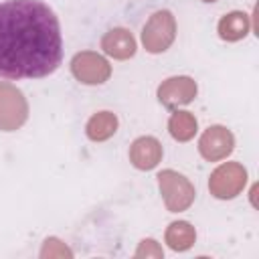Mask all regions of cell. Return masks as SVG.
Wrapping results in <instances>:
<instances>
[{"label": "cell", "instance_id": "7a4b0ae2", "mask_svg": "<svg viewBox=\"0 0 259 259\" xmlns=\"http://www.w3.org/2000/svg\"><path fill=\"white\" fill-rule=\"evenodd\" d=\"M103 47L107 53L115 55V57H127L134 53V40L125 30H111L105 38H103Z\"/></svg>", "mask_w": 259, "mask_h": 259}, {"label": "cell", "instance_id": "6da1fadb", "mask_svg": "<svg viewBox=\"0 0 259 259\" xmlns=\"http://www.w3.org/2000/svg\"><path fill=\"white\" fill-rule=\"evenodd\" d=\"M63 59L61 26L40 0L0 2V77L40 79Z\"/></svg>", "mask_w": 259, "mask_h": 259}, {"label": "cell", "instance_id": "3957f363", "mask_svg": "<svg viewBox=\"0 0 259 259\" xmlns=\"http://www.w3.org/2000/svg\"><path fill=\"white\" fill-rule=\"evenodd\" d=\"M247 30V22H245V14H229L223 22H221V36L223 38H239L243 36Z\"/></svg>", "mask_w": 259, "mask_h": 259}]
</instances>
